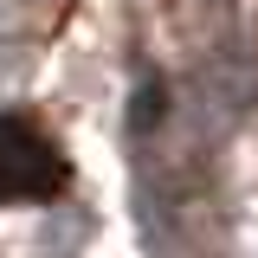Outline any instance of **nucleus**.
Returning a JSON list of instances; mask_svg holds the SVG:
<instances>
[{"label": "nucleus", "mask_w": 258, "mask_h": 258, "mask_svg": "<svg viewBox=\"0 0 258 258\" xmlns=\"http://www.w3.org/2000/svg\"><path fill=\"white\" fill-rule=\"evenodd\" d=\"M64 155L32 116H0V200H58Z\"/></svg>", "instance_id": "nucleus-1"}, {"label": "nucleus", "mask_w": 258, "mask_h": 258, "mask_svg": "<svg viewBox=\"0 0 258 258\" xmlns=\"http://www.w3.org/2000/svg\"><path fill=\"white\" fill-rule=\"evenodd\" d=\"M78 232H84V213H64L58 226H45V252H52V258H71L78 245H84Z\"/></svg>", "instance_id": "nucleus-2"}]
</instances>
